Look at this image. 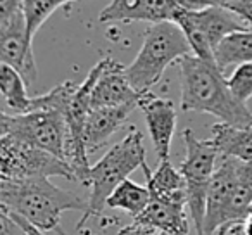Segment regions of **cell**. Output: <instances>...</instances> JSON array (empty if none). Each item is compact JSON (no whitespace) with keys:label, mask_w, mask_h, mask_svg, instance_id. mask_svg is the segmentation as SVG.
Returning a JSON list of instances; mask_svg holds the SVG:
<instances>
[{"label":"cell","mask_w":252,"mask_h":235,"mask_svg":"<svg viewBox=\"0 0 252 235\" xmlns=\"http://www.w3.org/2000/svg\"><path fill=\"white\" fill-rule=\"evenodd\" d=\"M180 109L183 112H207L223 123L249 127L252 112L247 104L238 101L214 61L190 56L180 61Z\"/></svg>","instance_id":"obj_1"},{"label":"cell","mask_w":252,"mask_h":235,"mask_svg":"<svg viewBox=\"0 0 252 235\" xmlns=\"http://www.w3.org/2000/svg\"><path fill=\"white\" fill-rule=\"evenodd\" d=\"M0 206L28 220L43 232L66 235L61 230V216L66 211L87 209L88 201L57 187L47 176L0 178Z\"/></svg>","instance_id":"obj_2"},{"label":"cell","mask_w":252,"mask_h":235,"mask_svg":"<svg viewBox=\"0 0 252 235\" xmlns=\"http://www.w3.org/2000/svg\"><path fill=\"white\" fill-rule=\"evenodd\" d=\"M147 165L144 147V134L138 128L130 127V132L123 140L114 144L94 166L90 168L85 187L90 189L88 206L76 230H81L88 218H102L107 207V199L121 182H125L135 169Z\"/></svg>","instance_id":"obj_3"},{"label":"cell","mask_w":252,"mask_h":235,"mask_svg":"<svg viewBox=\"0 0 252 235\" xmlns=\"http://www.w3.org/2000/svg\"><path fill=\"white\" fill-rule=\"evenodd\" d=\"M190 54L189 40L175 21L156 23L145 32L140 50L126 67V74L140 94H147L161 81L171 64Z\"/></svg>","instance_id":"obj_4"},{"label":"cell","mask_w":252,"mask_h":235,"mask_svg":"<svg viewBox=\"0 0 252 235\" xmlns=\"http://www.w3.org/2000/svg\"><path fill=\"white\" fill-rule=\"evenodd\" d=\"M183 142H185L187 156L180 165V171L187 180V206L195 227V234L202 235L207 194L216 171L220 152L211 138L200 140L190 128L183 130Z\"/></svg>","instance_id":"obj_5"},{"label":"cell","mask_w":252,"mask_h":235,"mask_svg":"<svg viewBox=\"0 0 252 235\" xmlns=\"http://www.w3.org/2000/svg\"><path fill=\"white\" fill-rule=\"evenodd\" d=\"M0 135H11L66 159L69 128H67L66 112L63 111L33 109L21 114L4 111L0 121Z\"/></svg>","instance_id":"obj_6"},{"label":"cell","mask_w":252,"mask_h":235,"mask_svg":"<svg viewBox=\"0 0 252 235\" xmlns=\"http://www.w3.org/2000/svg\"><path fill=\"white\" fill-rule=\"evenodd\" d=\"M32 176H63L76 182L66 159L11 135H0V178L18 180Z\"/></svg>","instance_id":"obj_7"},{"label":"cell","mask_w":252,"mask_h":235,"mask_svg":"<svg viewBox=\"0 0 252 235\" xmlns=\"http://www.w3.org/2000/svg\"><path fill=\"white\" fill-rule=\"evenodd\" d=\"M33 38L28 33L25 12L19 11L5 21H0V59L2 64L14 67L26 80L33 85L38 78V67L35 63L32 49Z\"/></svg>","instance_id":"obj_8"},{"label":"cell","mask_w":252,"mask_h":235,"mask_svg":"<svg viewBox=\"0 0 252 235\" xmlns=\"http://www.w3.org/2000/svg\"><path fill=\"white\" fill-rule=\"evenodd\" d=\"M138 109L144 112L149 135L159 161L169 159V151H171L173 137L176 132V118H178L175 102L147 92V94H142Z\"/></svg>","instance_id":"obj_9"},{"label":"cell","mask_w":252,"mask_h":235,"mask_svg":"<svg viewBox=\"0 0 252 235\" xmlns=\"http://www.w3.org/2000/svg\"><path fill=\"white\" fill-rule=\"evenodd\" d=\"M180 0H112L98 14L100 23H162L173 21Z\"/></svg>","instance_id":"obj_10"},{"label":"cell","mask_w":252,"mask_h":235,"mask_svg":"<svg viewBox=\"0 0 252 235\" xmlns=\"http://www.w3.org/2000/svg\"><path fill=\"white\" fill-rule=\"evenodd\" d=\"M102 69L95 81L92 92V109L123 105L128 102H138L142 94L131 85L126 74V67L112 57H104L100 61Z\"/></svg>","instance_id":"obj_11"},{"label":"cell","mask_w":252,"mask_h":235,"mask_svg":"<svg viewBox=\"0 0 252 235\" xmlns=\"http://www.w3.org/2000/svg\"><path fill=\"white\" fill-rule=\"evenodd\" d=\"M137 107L138 102H128L123 105L92 109L83 128V142L88 154L107 144L109 138L118 130H121L125 121Z\"/></svg>","instance_id":"obj_12"},{"label":"cell","mask_w":252,"mask_h":235,"mask_svg":"<svg viewBox=\"0 0 252 235\" xmlns=\"http://www.w3.org/2000/svg\"><path fill=\"white\" fill-rule=\"evenodd\" d=\"M189 206L176 202H164V201L151 199L149 206L133 218L138 223L149 225L166 235H189Z\"/></svg>","instance_id":"obj_13"},{"label":"cell","mask_w":252,"mask_h":235,"mask_svg":"<svg viewBox=\"0 0 252 235\" xmlns=\"http://www.w3.org/2000/svg\"><path fill=\"white\" fill-rule=\"evenodd\" d=\"M142 169L152 199L187 204V180L180 168H175L169 159H161L154 171H151L147 165L142 166Z\"/></svg>","instance_id":"obj_14"},{"label":"cell","mask_w":252,"mask_h":235,"mask_svg":"<svg viewBox=\"0 0 252 235\" xmlns=\"http://www.w3.org/2000/svg\"><path fill=\"white\" fill-rule=\"evenodd\" d=\"M189 14L192 21L202 30V33L207 36L213 49H216L228 35L242 30H249V26L238 18L235 12H231L226 7H202V9H189Z\"/></svg>","instance_id":"obj_15"},{"label":"cell","mask_w":252,"mask_h":235,"mask_svg":"<svg viewBox=\"0 0 252 235\" xmlns=\"http://www.w3.org/2000/svg\"><path fill=\"white\" fill-rule=\"evenodd\" d=\"M238 182V159L230 158V156H221L220 165L216 166L213 182L207 194L206 204V220H204V232L202 235H209L211 225H213L216 214L223 207L224 201L231 194L233 187Z\"/></svg>","instance_id":"obj_16"},{"label":"cell","mask_w":252,"mask_h":235,"mask_svg":"<svg viewBox=\"0 0 252 235\" xmlns=\"http://www.w3.org/2000/svg\"><path fill=\"white\" fill-rule=\"evenodd\" d=\"M211 140L216 145L220 156L252 161V125L237 127L220 121L211 128Z\"/></svg>","instance_id":"obj_17"},{"label":"cell","mask_w":252,"mask_h":235,"mask_svg":"<svg viewBox=\"0 0 252 235\" xmlns=\"http://www.w3.org/2000/svg\"><path fill=\"white\" fill-rule=\"evenodd\" d=\"M214 59L223 73L230 66L252 63V28L235 32L221 40L214 49Z\"/></svg>","instance_id":"obj_18"},{"label":"cell","mask_w":252,"mask_h":235,"mask_svg":"<svg viewBox=\"0 0 252 235\" xmlns=\"http://www.w3.org/2000/svg\"><path fill=\"white\" fill-rule=\"evenodd\" d=\"M0 92H2L5 105L11 109L12 114L32 111L33 97L28 95V83L14 67L7 64L0 66Z\"/></svg>","instance_id":"obj_19"},{"label":"cell","mask_w":252,"mask_h":235,"mask_svg":"<svg viewBox=\"0 0 252 235\" xmlns=\"http://www.w3.org/2000/svg\"><path fill=\"white\" fill-rule=\"evenodd\" d=\"M151 199L152 196L149 187L138 185L133 180L126 178L111 194V197L107 199V207H111V209H121L130 214V216L137 218L149 206Z\"/></svg>","instance_id":"obj_20"},{"label":"cell","mask_w":252,"mask_h":235,"mask_svg":"<svg viewBox=\"0 0 252 235\" xmlns=\"http://www.w3.org/2000/svg\"><path fill=\"white\" fill-rule=\"evenodd\" d=\"M57 0H25L23 2V12L26 18V26L32 38H35L36 32L42 28V25L59 9Z\"/></svg>","instance_id":"obj_21"},{"label":"cell","mask_w":252,"mask_h":235,"mask_svg":"<svg viewBox=\"0 0 252 235\" xmlns=\"http://www.w3.org/2000/svg\"><path fill=\"white\" fill-rule=\"evenodd\" d=\"M228 85L235 97L247 104L249 99H252V63L235 66L233 73L228 76Z\"/></svg>","instance_id":"obj_22"},{"label":"cell","mask_w":252,"mask_h":235,"mask_svg":"<svg viewBox=\"0 0 252 235\" xmlns=\"http://www.w3.org/2000/svg\"><path fill=\"white\" fill-rule=\"evenodd\" d=\"M0 235H30L11 214L0 207Z\"/></svg>","instance_id":"obj_23"},{"label":"cell","mask_w":252,"mask_h":235,"mask_svg":"<svg viewBox=\"0 0 252 235\" xmlns=\"http://www.w3.org/2000/svg\"><path fill=\"white\" fill-rule=\"evenodd\" d=\"M25 0H0V21H5L16 12L23 11Z\"/></svg>","instance_id":"obj_24"},{"label":"cell","mask_w":252,"mask_h":235,"mask_svg":"<svg viewBox=\"0 0 252 235\" xmlns=\"http://www.w3.org/2000/svg\"><path fill=\"white\" fill-rule=\"evenodd\" d=\"M231 0H180V5L187 9H202V7H226Z\"/></svg>","instance_id":"obj_25"},{"label":"cell","mask_w":252,"mask_h":235,"mask_svg":"<svg viewBox=\"0 0 252 235\" xmlns=\"http://www.w3.org/2000/svg\"><path fill=\"white\" fill-rule=\"evenodd\" d=\"M242 225H244L245 235H252V213H249V216L242 221Z\"/></svg>","instance_id":"obj_26"},{"label":"cell","mask_w":252,"mask_h":235,"mask_svg":"<svg viewBox=\"0 0 252 235\" xmlns=\"http://www.w3.org/2000/svg\"><path fill=\"white\" fill-rule=\"evenodd\" d=\"M59 2V5L63 7V5H66V4H73V2H78V0H57Z\"/></svg>","instance_id":"obj_27"},{"label":"cell","mask_w":252,"mask_h":235,"mask_svg":"<svg viewBox=\"0 0 252 235\" xmlns=\"http://www.w3.org/2000/svg\"><path fill=\"white\" fill-rule=\"evenodd\" d=\"M251 213H252V204H251Z\"/></svg>","instance_id":"obj_28"}]
</instances>
